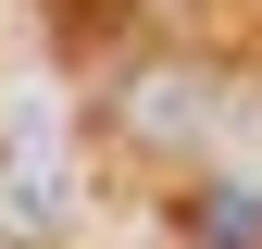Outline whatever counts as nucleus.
<instances>
[{"instance_id":"nucleus-1","label":"nucleus","mask_w":262,"mask_h":249,"mask_svg":"<svg viewBox=\"0 0 262 249\" xmlns=\"http://www.w3.org/2000/svg\"><path fill=\"white\" fill-rule=\"evenodd\" d=\"M88 225V162H75V112L50 87H25L0 112V249H75Z\"/></svg>"},{"instance_id":"nucleus-2","label":"nucleus","mask_w":262,"mask_h":249,"mask_svg":"<svg viewBox=\"0 0 262 249\" xmlns=\"http://www.w3.org/2000/svg\"><path fill=\"white\" fill-rule=\"evenodd\" d=\"M125 124H138L150 150H175V162H200L212 124H225V100H212V75H187V62H150V75L125 87Z\"/></svg>"}]
</instances>
